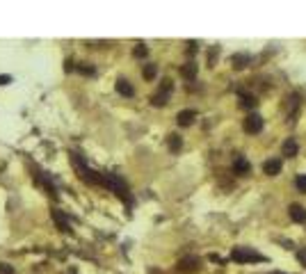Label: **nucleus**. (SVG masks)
Returning a JSON list of instances; mask_svg holds the SVG:
<instances>
[{"instance_id": "obj_1", "label": "nucleus", "mask_w": 306, "mask_h": 274, "mask_svg": "<svg viewBox=\"0 0 306 274\" xmlns=\"http://www.w3.org/2000/svg\"><path fill=\"white\" fill-rule=\"evenodd\" d=\"M101 185L107 187L110 192L117 194V197H119V199L124 201L126 206H130V203H133V197H130L126 181H124L121 176H117V174H101Z\"/></svg>"}, {"instance_id": "obj_2", "label": "nucleus", "mask_w": 306, "mask_h": 274, "mask_svg": "<svg viewBox=\"0 0 306 274\" xmlns=\"http://www.w3.org/2000/svg\"><path fill=\"white\" fill-rule=\"evenodd\" d=\"M69 155H71V165H74V169L78 172L80 181L89 183V185H101V172H94V169L82 160V155L80 153H74V151H71Z\"/></svg>"}, {"instance_id": "obj_3", "label": "nucleus", "mask_w": 306, "mask_h": 274, "mask_svg": "<svg viewBox=\"0 0 306 274\" xmlns=\"http://www.w3.org/2000/svg\"><path fill=\"white\" fill-rule=\"evenodd\" d=\"M231 258L235 263H260V261H265V256L258 254V251H254V249H249V247H235L231 251Z\"/></svg>"}, {"instance_id": "obj_4", "label": "nucleus", "mask_w": 306, "mask_h": 274, "mask_svg": "<svg viewBox=\"0 0 306 274\" xmlns=\"http://www.w3.org/2000/svg\"><path fill=\"white\" fill-rule=\"evenodd\" d=\"M169 94H172V80H162L160 89L151 96V103L153 105H158V107H162L167 103V99H169Z\"/></svg>"}, {"instance_id": "obj_5", "label": "nucleus", "mask_w": 306, "mask_h": 274, "mask_svg": "<svg viewBox=\"0 0 306 274\" xmlns=\"http://www.w3.org/2000/svg\"><path fill=\"white\" fill-rule=\"evenodd\" d=\"M245 130L247 133H252V135L260 133V130H263V117H258V114H249V117L245 119Z\"/></svg>"}, {"instance_id": "obj_6", "label": "nucleus", "mask_w": 306, "mask_h": 274, "mask_svg": "<svg viewBox=\"0 0 306 274\" xmlns=\"http://www.w3.org/2000/svg\"><path fill=\"white\" fill-rule=\"evenodd\" d=\"M199 270V258L194 256H187V258H180L178 261V272H197Z\"/></svg>"}, {"instance_id": "obj_7", "label": "nucleus", "mask_w": 306, "mask_h": 274, "mask_svg": "<svg viewBox=\"0 0 306 274\" xmlns=\"http://www.w3.org/2000/svg\"><path fill=\"white\" fill-rule=\"evenodd\" d=\"M263 172H265L267 176H277L281 172V160H279V158L265 160V162H263Z\"/></svg>"}, {"instance_id": "obj_8", "label": "nucleus", "mask_w": 306, "mask_h": 274, "mask_svg": "<svg viewBox=\"0 0 306 274\" xmlns=\"http://www.w3.org/2000/svg\"><path fill=\"white\" fill-rule=\"evenodd\" d=\"M233 172H235V174H240V176H245V174H249V172H252V165H249V162H247L242 155H238V158H235V162H233Z\"/></svg>"}, {"instance_id": "obj_9", "label": "nucleus", "mask_w": 306, "mask_h": 274, "mask_svg": "<svg viewBox=\"0 0 306 274\" xmlns=\"http://www.w3.org/2000/svg\"><path fill=\"white\" fill-rule=\"evenodd\" d=\"M288 213H290V220L293 222H306V208L300 206V203H293Z\"/></svg>"}, {"instance_id": "obj_10", "label": "nucleus", "mask_w": 306, "mask_h": 274, "mask_svg": "<svg viewBox=\"0 0 306 274\" xmlns=\"http://www.w3.org/2000/svg\"><path fill=\"white\" fill-rule=\"evenodd\" d=\"M194 117H197L194 110H183V112H178L176 121H178V126H190V124H194Z\"/></svg>"}, {"instance_id": "obj_11", "label": "nucleus", "mask_w": 306, "mask_h": 274, "mask_svg": "<svg viewBox=\"0 0 306 274\" xmlns=\"http://www.w3.org/2000/svg\"><path fill=\"white\" fill-rule=\"evenodd\" d=\"M117 92H119L121 96H133L135 89H133V85H130L126 78H119V80H117Z\"/></svg>"}, {"instance_id": "obj_12", "label": "nucleus", "mask_w": 306, "mask_h": 274, "mask_svg": "<svg viewBox=\"0 0 306 274\" xmlns=\"http://www.w3.org/2000/svg\"><path fill=\"white\" fill-rule=\"evenodd\" d=\"M53 220L57 222V226H60L62 231H64V233H69V231H71V226H69L67 217H64V215H62V210H55V208H53Z\"/></svg>"}, {"instance_id": "obj_13", "label": "nucleus", "mask_w": 306, "mask_h": 274, "mask_svg": "<svg viewBox=\"0 0 306 274\" xmlns=\"http://www.w3.org/2000/svg\"><path fill=\"white\" fill-rule=\"evenodd\" d=\"M297 151H300V147H297V142H295V140H286V142H283V155H288V158H295V155H297Z\"/></svg>"}, {"instance_id": "obj_14", "label": "nucleus", "mask_w": 306, "mask_h": 274, "mask_svg": "<svg viewBox=\"0 0 306 274\" xmlns=\"http://www.w3.org/2000/svg\"><path fill=\"white\" fill-rule=\"evenodd\" d=\"M238 99H240V105L242 107H256V96H252V94H245V92H240L238 94Z\"/></svg>"}, {"instance_id": "obj_15", "label": "nucleus", "mask_w": 306, "mask_h": 274, "mask_svg": "<svg viewBox=\"0 0 306 274\" xmlns=\"http://www.w3.org/2000/svg\"><path fill=\"white\" fill-rule=\"evenodd\" d=\"M180 75H183L185 80H192L194 75H197V64H194V62H190V64H185V67L180 69Z\"/></svg>"}, {"instance_id": "obj_16", "label": "nucleus", "mask_w": 306, "mask_h": 274, "mask_svg": "<svg viewBox=\"0 0 306 274\" xmlns=\"http://www.w3.org/2000/svg\"><path fill=\"white\" fill-rule=\"evenodd\" d=\"M167 144H169V149L172 151H180V147H183V140H180V135H169V140H167Z\"/></svg>"}, {"instance_id": "obj_17", "label": "nucleus", "mask_w": 306, "mask_h": 274, "mask_svg": "<svg viewBox=\"0 0 306 274\" xmlns=\"http://www.w3.org/2000/svg\"><path fill=\"white\" fill-rule=\"evenodd\" d=\"M247 62H249V57H247V55H233V67H235V69L247 67Z\"/></svg>"}, {"instance_id": "obj_18", "label": "nucleus", "mask_w": 306, "mask_h": 274, "mask_svg": "<svg viewBox=\"0 0 306 274\" xmlns=\"http://www.w3.org/2000/svg\"><path fill=\"white\" fill-rule=\"evenodd\" d=\"M155 71H158V69H155V64H147L142 74H144V78H147V80H151V78H155Z\"/></svg>"}, {"instance_id": "obj_19", "label": "nucleus", "mask_w": 306, "mask_h": 274, "mask_svg": "<svg viewBox=\"0 0 306 274\" xmlns=\"http://www.w3.org/2000/svg\"><path fill=\"white\" fill-rule=\"evenodd\" d=\"M147 46H144V44H137V46H135V50H133V55L135 57H147Z\"/></svg>"}, {"instance_id": "obj_20", "label": "nucleus", "mask_w": 306, "mask_h": 274, "mask_svg": "<svg viewBox=\"0 0 306 274\" xmlns=\"http://www.w3.org/2000/svg\"><path fill=\"white\" fill-rule=\"evenodd\" d=\"M295 185H297V190L300 192H304L306 194V176L302 174V176H297V181H295Z\"/></svg>"}, {"instance_id": "obj_21", "label": "nucleus", "mask_w": 306, "mask_h": 274, "mask_svg": "<svg viewBox=\"0 0 306 274\" xmlns=\"http://www.w3.org/2000/svg\"><path fill=\"white\" fill-rule=\"evenodd\" d=\"M76 69H78L80 74H85V75H94V67H87L85 62H82V64H78Z\"/></svg>"}, {"instance_id": "obj_22", "label": "nucleus", "mask_w": 306, "mask_h": 274, "mask_svg": "<svg viewBox=\"0 0 306 274\" xmlns=\"http://www.w3.org/2000/svg\"><path fill=\"white\" fill-rule=\"evenodd\" d=\"M297 261H300V265H304V268H306V247L297 251Z\"/></svg>"}, {"instance_id": "obj_23", "label": "nucleus", "mask_w": 306, "mask_h": 274, "mask_svg": "<svg viewBox=\"0 0 306 274\" xmlns=\"http://www.w3.org/2000/svg\"><path fill=\"white\" fill-rule=\"evenodd\" d=\"M0 274H14V268L7 263H0Z\"/></svg>"}, {"instance_id": "obj_24", "label": "nucleus", "mask_w": 306, "mask_h": 274, "mask_svg": "<svg viewBox=\"0 0 306 274\" xmlns=\"http://www.w3.org/2000/svg\"><path fill=\"white\" fill-rule=\"evenodd\" d=\"M7 82H9V75H2V78H0V85H7Z\"/></svg>"}, {"instance_id": "obj_25", "label": "nucleus", "mask_w": 306, "mask_h": 274, "mask_svg": "<svg viewBox=\"0 0 306 274\" xmlns=\"http://www.w3.org/2000/svg\"><path fill=\"white\" fill-rule=\"evenodd\" d=\"M274 274H279V272H274Z\"/></svg>"}]
</instances>
